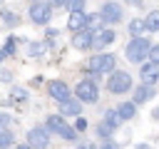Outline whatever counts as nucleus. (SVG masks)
<instances>
[{
    "instance_id": "dca6fc26",
    "label": "nucleus",
    "mask_w": 159,
    "mask_h": 149,
    "mask_svg": "<svg viewBox=\"0 0 159 149\" xmlns=\"http://www.w3.org/2000/svg\"><path fill=\"white\" fill-rule=\"evenodd\" d=\"M104 20H102V15L99 12H89L87 15V22H84V27L89 30V32H99V30H104Z\"/></svg>"
},
{
    "instance_id": "e433bc0d",
    "label": "nucleus",
    "mask_w": 159,
    "mask_h": 149,
    "mask_svg": "<svg viewBox=\"0 0 159 149\" xmlns=\"http://www.w3.org/2000/svg\"><path fill=\"white\" fill-rule=\"evenodd\" d=\"M15 149H32V147H30V144H17Z\"/></svg>"
},
{
    "instance_id": "5701e85b",
    "label": "nucleus",
    "mask_w": 159,
    "mask_h": 149,
    "mask_svg": "<svg viewBox=\"0 0 159 149\" xmlns=\"http://www.w3.org/2000/svg\"><path fill=\"white\" fill-rule=\"evenodd\" d=\"M57 137H62V139H67V142H75V139H77V132H75V129H72V127H70V124L65 122V124L60 127Z\"/></svg>"
},
{
    "instance_id": "f8f14e48",
    "label": "nucleus",
    "mask_w": 159,
    "mask_h": 149,
    "mask_svg": "<svg viewBox=\"0 0 159 149\" xmlns=\"http://www.w3.org/2000/svg\"><path fill=\"white\" fill-rule=\"evenodd\" d=\"M80 112H82L80 99L67 97V99H62V102H60V114H62V117H80Z\"/></svg>"
},
{
    "instance_id": "a878e982",
    "label": "nucleus",
    "mask_w": 159,
    "mask_h": 149,
    "mask_svg": "<svg viewBox=\"0 0 159 149\" xmlns=\"http://www.w3.org/2000/svg\"><path fill=\"white\" fill-rule=\"evenodd\" d=\"M0 20H5L10 27H15L20 20H17V15H12V12H7V10H0Z\"/></svg>"
},
{
    "instance_id": "393cba45",
    "label": "nucleus",
    "mask_w": 159,
    "mask_h": 149,
    "mask_svg": "<svg viewBox=\"0 0 159 149\" xmlns=\"http://www.w3.org/2000/svg\"><path fill=\"white\" fill-rule=\"evenodd\" d=\"M84 5H87V0H67L65 2V7L70 12H80V10H84Z\"/></svg>"
},
{
    "instance_id": "473e14b6",
    "label": "nucleus",
    "mask_w": 159,
    "mask_h": 149,
    "mask_svg": "<svg viewBox=\"0 0 159 149\" xmlns=\"http://www.w3.org/2000/svg\"><path fill=\"white\" fill-rule=\"evenodd\" d=\"M99 149H119V144H117V142H112V139H107V142H104Z\"/></svg>"
},
{
    "instance_id": "f3484780",
    "label": "nucleus",
    "mask_w": 159,
    "mask_h": 149,
    "mask_svg": "<svg viewBox=\"0 0 159 149\" xmlns=\"http://www.w3.org/2000/svg\"><path fill=\"white\" fill-rule=\"evenodd\" d=\"M144 20V32H159V10H149Z\"/></svg>"
},
{
    "instance_id": "bb28decb",
    "label": "nucleus",
    "mask_w": 159,
    "mask_h": 149,
    "mask_svg": "<svg viewBox=\"0 0 159 149\" xmlns=\"http://www.w3.org/2000/svg\"><path fill=\"white\" fill-rule=\"evenodd\" d=\"M10 97L17 99V102H25V99H27V89H22V87H12V89H10Z\"/></svg>"
},
{
    "instance_id": "7c9ffc66",
    "label": "nucleus",
    "mask_w": 159,
    "mask_h": 149,
    "mask_svg": "<svg viewBox=\"0 0 159 149\" xmlns=\"http://www.w3.org/2000/svg\"><path fill=\"white\" fill-rule=\"evenodd\" d=\"M12 122H15V119H12L10 114H5V112H0V127H5V129H7V127H10Z\"/></svg>"
},
{
    "instance_id": "39448f33",
    "label": "nucleus",
    "mask_w": 159,
    "mask_h": 149,
    "mask_svg": "<svg viewBox=\"0 0 159 149\" xmlns=\"http://www.w3.org/2000/svg\"><path fill=\"white\" fill-rule=\"evenodd\" d=\"M75 94L80 102H87V104H94L99 99V84L94 79H80L77 87H75Z\"/></svg>"
},
{
    "instance_id": "423d86ee",
    "label": "nucleus",
    "mask_w": 159,
    "mask_h": 149,
    "mask_svg": "<svg viewBox=\"0 0 159 149\" xmlns=\"http://www.w3.org/2000/svg\"><path fill=\"white\" fill-rule=\"evenodd\" d=\"M97 12L102 15V20H104L107 25H117V22H122V17H124V10H122V5H119V2H114V0H107V2H102V7H99Z\"/></svg>"
},
{
    "instance_id": "6ab92c4d",
    "label": "nucleus",
    "mask_w": 159,
    "mask_h": 149,
    "mask_svg": "<svg viewBox=\"0 0 159 149\" xmlns=\"http://www.w3.org/2000/svg\"><path fill=\"white\" fill-rule=\"evenodd\" d=\"M12 144H15V134H12L10 129L0 127V149H7V147H12Z\"/></svg>"
},
{
    "instance_id": "cd10ccee",
    "label": "nucleus",
    "mask_w": 159,
    "mask_h": 149,
    "mask_svg": "<svg viewBox=\"0 0 159 149\" xmlns=\"http://www.w3.org/2000/svg\"><path fill=\"white\" fill-rule=\"evenodd\" d=\"M147 60H149V62H154V65H159V45H152V47H149Z\"/></svg>"
},
{
    "instance_id": "9d476101",
    "label": "nucleus",
    "mask_w": 159,
    "mask_h": 149,
    "mask_svg": "<svg viewBox=\"0 0 159 149\" xmlns=\"http://www.w3.org/2000/svg\"><path fill=\"white\" fill-rule=\"evenodd\" d=\"M132 92H134V104H144V102H149L154 94H157V89H154V84H139V87H132Z\"/></svg>"
},
{
    "instance_id": "1a4fd4ad",
    "label": "nucleus",
    "mask_w": 159,
    "mask_h": 149,
    "mask_svg": "<svg viewBox=\"0 0 159 149\" xmlns=\"http://www.w3.org/2000/svg\"><path fill=\"white\" fill-rule=\"evenodd\" d=\"M139 77H142L144 84H157V82H159V65H154V62H142Z\"/></svg>"
},
{
    "instance_id": "0eeeda50",
    "label": "nucleus",
    "mask_w": 159,
    "mask_h": 149,
    "mask_svg": "<svg viewBox=\"0 0 159 149\" xmlns=\"http://www.w3.org/2000/svg\"><path fill=\"white\" fill-rule=\"evenodd\" d=\"M27 144L32 149H47L50 147V132L45 127H32L27 132Z\"/></svg>"
},
{
    "instance_id": "f03ea898",
    "label": "nucleus",
    "mask_w": 159,
    "mask_h": 149,
    "mask_svg": "<svg viewBox=\"0 0 159 149\" xmlns=\"http://www.w3.org/2000/svg\"><path fill=\"white\" fill-rule=\"evenodd\" d=\"M112 70H117V57L112 52H97L87 62V72H94V74H109Z\"/></svg>"
},
{
    "instance_id": "ddd939ff",
    "label": "nucleus",
    "mask_w": 159,
    "mask_h": 149,
    "mask_svg": "<svg viewBox=\"0 0 159 149\" xmlns=\"http://www.w3.org/2000/svg\"><path fill=\"white\" fill-rule=\"evenodd\" d=\"M89 42H92V32H89L87 27H84V30H77L75 37H72V47H75V50H87Z\"/></svg>"
},
{
    "instance_id": "c85d7f7f",
    "label": "nucleus",
    "mask_w": 159,
    "mask_h": 149,
    "mask_svg": "<svg viewBox=\"0 0 159 149\" xmlns=\"http://www.w3.org/2000/svg\"><path fill=\"white\" fill-rule=\"evenodd\" d=\"M87 124H89V122H87V119H84V117L80 114V117L75 119V124H72V129H75V132H84V129H87Z\"/></svg>"
},
{
    "instance_id": "7ed1b4c3",
    "label": "nucleus",
    "mask_w": 159,
    "mask_h": 149,
    "mask_svg": "<svg viewBox=\"0 0 159 149\" xmlns=\"http://www.w3.org/2000/svg\"><path fill=\"white\" fill-rule=\"evenodd\" d=\"M132 74L127 70H112L109 72V79H107V89L112 94H127L132 92Z\"/></svg>"
},
{
    "instance_id": "2eb2a0df",
    "label": "nucleus",
    "mask_w": 159,
    "mask_h": 149,
    "mask_svg": "<svg viewBox=\"0 0 159 149\" xmlns=\"http://www.w3.org/2000/svg\"><path fill=\"white\" fill-rule=\"evenodd\" d=\"M84 22H87V12H84V10H80V12H70L67 27H70L72 32H77V30H84Z\"/></svg>"
},
{
    "instance_id": "b1692460",
    "label": "nucleus",
    "mask_w": 159,
    "mask_h": 149,
    "mask_svg": "<svg viewBox=\"0 0 159 149\" xmlns=\"http://www.w3.org/2000/svg\"><path fill=\"white\" fill-rule=\"evenodd\" d=\"M112 134H114V129L102 119V122L97 124V137H102V139H112Z\"/></svg>"
},
{
    "instance_id": "4be33fe9",
    "label": "nucleus",
    "mask_w": 159,
    "mask_h": 149,
    "mask_svg": "<svg viewBox=\"0 0 159 149\" xmlns=\"http://www.w3.org/2000/svg\"><path fill=\"white\" fill-rule=\"evenodd\" d=\"M104 122H107L112 129H119V124H122V119H119V114H117L114 109H107V112H104Z\"/></svg>"
},
{
    "instance_id": "9b49d317",
    "label": "nucleus",
    "mask_w": 159,
    "mask_h": 149,
    "mask_svg": "<svg viewBox=\"0 0 159 149\" xmlns=\"http://www.w3.org/2000/svg\"><path fill=\"white\" fill-rule=\"evenodd\" d=\"M47 92H50V97L57 99V102H62V99L70 97V87H67L62 79H52V82L47 84Z\"/></svg>"
},
{
    "instance_id": "4c0bfd02",
    "label": "nucleus",
    "mask_w": 159,
    "mask_h": 149,
    "mask_svg": "<svg viewBox=\"0 0 159 149\" xmlns=\"http://www.w3.org/2000/svg\"><path fill=\"white\" fill-rule=\"evenodd\" d=\"M5 57H7V55H5V50H0V62H2Z\"/></svg>"
},
{
    "instance_id": "2f4dec72",
    "label": "nucleus",
    "mask_w": 159,
    "mask_h": 149,
    "mask_svg": "<svg viewBox=\"0 0 159 149\" xmlns=\"http://www.w3.org/2000/svg\"><path fill=\"white\" fill-rule=\"evenodd\" d=\"M12 79V72H7V70H0V82H10Z\"/></svg>"
},
{
    "instance_id": "72a5a7b5",
    "label": "nucleus",
    "mask_w": 159,
    "mask_h": 149,
    "mask_svg": "<svg viewBox=\"0 0 159 149\" xmlns=\"http://www.w3.org/2000/svg\"><path fill=\"white\" fill-rule=\"evenodd\" d=\"M77 149H97V147H94L92 142H80V144H77Z\"/></svg>"
},
{
    "instance_id": "20e7f679",
    "label": "nucleus",
    "mask_w": 159,
    "mask_h": 149,
    "mask_svg": "<svg viewBox=\"0 0 159 149\" xmlns=\"http://www.w3.org/2000/svg\"><path fill=\"white\" fill-rule=\"evenodd\" d=\"M27 17H30L32 25L45 27V25L52 20V5L45 2V0H32V5H30V10H27Z\"/></svg>"
},
{
    "instance_id": "6e6552de",
    "label": "nucleus",
    "mask_w": 159,
    "mask_h": 149,
    "mask_svg": "<svg viewBox=\"0 0 159 149\" xmlns=\"http://www.w3.org/2000/svg\"><path fill=\"white\" fill-rule=\"evenodd\" d=\"M109 42H114V30H99V32H92V42H89V47L97 50V52H102Z\"/></svg>"
},
{
    "instance_id": "f704fd0d",
    "label": "nucleus",
    "mask_w": 159,
    "mask_h": 149,
    "mask_svg": "<svg viewBox=\"0 0 159 149\" xmlns=\"http://www.w3.org/2000/svg\"><path fill=\"white\" fill-rule=\"evenodd\" d=\"M124 5H132V7H142L144 2H142V0H124Z\"/></svg>"
},
{
    "instance_id": "c9c22d12",
    "label": "nucleus",
    "mask_w": 159,
    "mask_h": 149,
    "mask_svg": "<svg viewBox=\"0 0 159 149\" xmlns=\"http://www.w3.org/2000/svg\"><path fill=\"white\" fill-rule=\"evenodd\" d=\"M65 2H67V0H50V5H52V7H62Z\"/></svg>"
},
{
    "instance_id": "f257e3e1",
    "label": "nucleus",
    "mask_w": 159,
    "mask_h": 149,
    "mask_svg": "<svg viewBox=\"0 0 159 149\" xmlns=\"http://www.w3.org/2000/svg\"><path fill=\"white\" fill-rule=\"evenodd\" d=\"M149 47H152V42L139 35V37H132V40H129V45L124 47V55H127V60H129L132 65H142V62L147 60Z\"/></svg>"
},
{
    "instance_id": "aec40b11",
    "label": "nucleus",
    "mask_w": 159,
    "mask_h": 149,
    "mask_svg": "<svg viewBox=\"0 0 159 149\" xmlns=\"http://www.w3.org/2000/svg\"><path fill=\"white\" fill-rule=\"evenodd\" d=\"M127 30H129L132 37H139V35L144 32V20H142V17H134V20L127 25Z\"/></svg>"
},
{
    "instance_id": "a211bd4d",
    "label": "nucleus",
    "mask_w": 159,
    "mask_h": 149,
    "mask_svg": "<svg viewBox=\"0 0 159 149\" xmlns=\"http://www.w3.org/2000/svg\"><path fill=\"white\" fill-rule=\"evenodd\" d=\"M62 124H65V117H62V114H50V117L45 119V129H47L50 134H57Z\"/></svg>"
},
{
    "instance_id": "c756f323",
    "label": "nucleus",
    "mask_w": 159,
    "mask_h": 149,
    "mask_svg": "<svg viewBox=\"0 0 159 149\" xmlns=\"http://www.w3.org/2000/svg\"><path fill=\"white\" fill-rule=\"evenodd\" d=\"M2 50H5V55H15V37H7Z\"/></svg>"
},
{
    "instance_id": "4468645a",
    "label": "nucleus",
    "mask_w": 159,
    "mask_h": 149,
    "mask_svg": "<svg viewBox=\"0 0 159 149\" xmlns=\"http://www.w3.org/2000/svg\"><path fill=\"white\" fill-rule=\"evenodd\" d=\"M114 112L119 114L122 122H129V119H134V114H137V104H134V102H119Z\"/></svg>"
},
{
    "instance_id": "412c9836",
    "label": "nucleus",
    "mask_w": 159,
    "mask_h": 149,
    "mask_svg": "<svg viewBox=\"0 0 159 149\" xmlns=\"http://www.w3.org/2000/svg\"><path fill=\"white\" fill-rule=\"evenodd\" d=\"M45 50H47V42H27V55L30 57H40V55H45Z\"/></svg>"
}]
</instances>
